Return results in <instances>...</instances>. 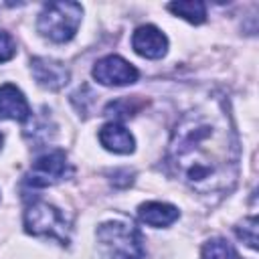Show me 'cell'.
I'll use <instances>...</instances> for the list:
<instances>
[{"mask_svg": "<svg viewBox=\"0 0 259 259\" xmlns=\"http://www.w3.org/2000/svg\"><path fill=\"white\" fill-rule=\"evenodd\" d=\"M172 170L200 194L229 192L239 176V142L229 113L204 103L176 123L168 144Z\"/></svg>", "mask_w": 259, "mask_h": 259, "instance_id": "cell-1", "label": "cell"}, {"mask_svg": "<svg viewBox=\"0 0 259 259\" xmlns=\"http://www.w3.org/2000/svg\"><path fill=\"white\" fill-rule=\"evenodd\" d=\"M83 8L77 2H51L38 16V32L53 42H67L81 24Z\"/></svg>", "mask_w": 259, "mask_h": 259, "instance_id": "cell-2", "label": "cell"}, {"mask_svg": "<svg viewBox=\"0 0 259 259\" xmlns=\"http://www.w3.org/2000/svg\"><path fill=\"white\" fill-rule=\"evenodd\" d=\"M97 239L101 241L109 259H144V245L140 231L123 221H109L97 229Z\"/></svg>", "mask_w": 259, "mask_h": 259, "instance_id": "cell-3", "label": "cell"}, {"mask_svg": "<svg viewBox=\"0 0 259 259\" xmlns=\"http://www.w3.org/2000/svg\"><path fill=\"white\" fill-rule=\"evenodd\" d=\"M24 227L30 235L51 237L63 245L69 243V223L65 214L49 202H32L24 212Z\"/></svg>", "mask_w": 259, "mask_h": 259, "instance_id": "cell-4", "label": "cell"}, {"mask_svg": "<svg viewBox=\"0 0 259 259\" xmlns=\"http://www.w3.org/2000/svg\"><path fill=\"white\" fill-rule=\"evenodd\" d=\"M71 174H73V168L67 160V154L63 150H55V152L45 154L32 162L26 182L30 186H51Z\"/></svg>", "mask_w": 259, "mask_h": 259, "instance_id": "cell-5", "label": "cell"}, {"mask_svg": "<svg viewBox=\"0 0 259 259\" xmlns=\"http://www.w3.org/2000/svg\"><path fill=\"white\" fill-rule=\"evenodd\" d=\"M93 77L101 83V85H130L138 81V69L134 65H130L125 59L117 57V55H107L103 59H99L93 67Z\"/></svg>", "mask_w": 259, "mask_h": 259, "instance_id": "cell-6", "label": "cell"}, {"mask_svg": "<svg viewBox=\"0 0 259 259\" xmlns=\"http://www.w3.org/2000/svg\"><path fill=\"white\" fill-rule=\"evenodd\" d=\"M132 47L140 57L146 59H160L166 55L168 49V38L166 34L156 28L154 24H144L140 28H136L134 36H132Z\"/></svg>", "mask_w": 259, "mask_h": 259, "instance_id": "cell-7", "label": "cell"}, {"mask_svg": "<svg viewBox=\"0 0 259 259\" xmlns=\"http://www.w3.org/2000/svg\"><path fill=\"white\" fill-rule=\"evenodd\" d=\"M30 69H32V75H34L36 83L51 89V91H57V89L65 87L67 81H69V71L65 69V65L59 63V61L47 59V57L32 59Z\"/></svg>", "mask_w": 259, "mask_h": 259, "instance_id": "cell-8", "label": "cell"}, {"mask_svg": "<svg viewBox=\"0 0 259 259\" xmlns=\"http://www.w3.org/2000/svg\"><path fill=\"white\" fill-rule=\"evenodd\" d=\"M28 115H30V107L22 91L12 83H4L0 87V119L24 121Z\"/></svg>", "mask_w": 259, "mask_h": 259, "instance_id": "cell-9", "label": "cell"}, {"mask_svg": "<svg viewBox=\"0 0 259 259\" xmlns=\"http://www.w3.org/2000/svg\"><path fill=\"white\" fill-rule=\"evenodd\" d=\"M99 142L105 150L115 152V154L134 152V136L115 121H109L99 130Z\"/></svg>", "mask_w": 259, "mask_h": 259, "instance_id": "cell-10", "label": "cell"}, {"mask_svg": "<svg viewBox=\"0 0 259 259\" xmlns=\"http://www.w3.org/2000/svg\"><path fill=\"white\" fill-rule=\"evenodd\" d=\"M140 219L150 227H168L178 219V208L168 202H144L138 208Z\"/></svg>", "mask_w": 259, "mask_h": 259, "instance_id": "cell-11", "label": "cell"}, {"mask_svg": "<svg viewBox=\"0 0 259 259\" xmlns=\"http://www.w3.org/2000/svg\"><path fill=\"white\" fill-rule=\"evenodd\" d=\"M168 10H172L174 14L182 16L192 24H200L206 18V6L202 2H172L168 4Z\"/></svg>", "mask_w": 259, "mask_h": 259, "instance_id": "cell-12", "label": "cell"}, {"mask_svg": "<svg viewBox=\"0 0 259 259\" xmlns=\"http://www.w3.org/2000/svg\"><path fill=\"white\" fill-rule=\"evenodd\" d=\"M202 259H241V255L235 251V247L229 241L217 237V239H210L204 243Z\"/></svg>", "mask_w": 259, "mask_h": 259, "instance_id": "cell-13", "label": "cell"}, {"mask_svg": "<svg viewBox=\"0 0 259 259\" xmlns=\"http://www.w3.org/2000/svg\"><path fill=\"white\" fill-rule=\"evenodd\" d=\"M142 103H136L134 99H117V101H111L107 107H105V115H113V117H119V119H127L132 117L138 109H140Z\"/></svg>", "mask_w": 259, "mask_h": 259, "instance_id": "cell-14", "label": "cell"}, {"mask_svg": "<svg viewBox=\"0 0 259 259\" xmlns=\"http://www.w3.org/2000/svg\"><path fill=\"white\" fill-rule=\"evenodd\" d=\"M237 237L247 243L251 249H257V219L251 217V219H245L239 227H237Z\"/></svg>", "mask_w": 259, "mask_h": 259, "instance_id": "cell-15", "label": "cell"}, {"mask_svg": "<svg viewBox=\"0 0 259 259\" xmlns=\"http://www.w3.org/2000/svg\"><path fill=\"white\" fill-rule=\"evenodd\" d=\"M14 53H16V45H14L12 36H10L8 32L0 30V63H4V61H8V59H12V57H14Z\"/></svg>", "mask_w": 259, "mask_h": 259, "instance_id": "cell-16", "label": "cell"}, {"mask_svg": "<svg viewBox=\"0 0 259 259\" xmlns=\"http://www.w3.org/2000/svg\"><path fill=\"white\" fill-rule=\"evenodd\" d=\"M2 140H4V138H2V134H0V148H2Z\"/></svg>", "mask_w": 259, "mask_h": 259, "instance_id": "cell-17", "label": "cell"}]
</instances>
